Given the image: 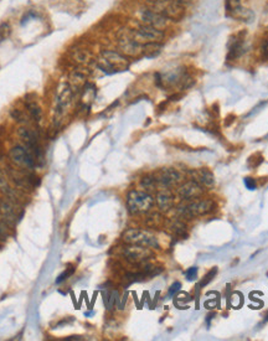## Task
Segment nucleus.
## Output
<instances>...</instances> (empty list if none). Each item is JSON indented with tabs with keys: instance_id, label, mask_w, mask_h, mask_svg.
Returning <instances> with one entry per match:
<instances>
[{
	"instance_id": "nucleus-1",
	"label": "nucleus",
	"mask_w": 268,
	"mask_h": 341,
	"mask_svg": "<svg viewBox=\"0 0 268 341\" xmlns=\"http://www.w3.org/2000/svg\"><path fill=\"white\" fill-rule=\"evenodd\" d=\"M130 60L116 50H103L96 60V66L106 74H113L129 69Z\"/></svg>"
},
{
	"instance_id": "nucleus-2",
	"label": "nucleus",
	"mask_w": 268,
	"mask_h": 341,
	"mask_svg": "<svg viewBox=\"0 0 268 341\" xmlns=\"http://www.w3.org/2000/svg\"><path fill=\"white\" fill-rule=\"evenodd\" d=\"M122 240L127 244L148 247V248H159V242L150 231L141 228H129L122 235Z\"/></svg>"
},
{
	"instance_id": "nucleus-3",
	"label": "nucleus",
	"mask_w": 268,
	"mask_h": 341,
	"mask_svg": "<svg viewBox=\"0 0 268 341\" xmlns=\"http://www.w3.org/2000/svg\"><path fill=\"white\" fill-rule=\"evenodd\" d=\"M154 205V198L146 191L132 190L127 196L128 211L132 215L146 214Z\"/></svg>"
},
{
	"instance_id": "nucleus-4",
	"label": "nucleus",
	"mask_w": 268,
	"mask_h": 341,
	"mask_svg": "<svg viewBox=\"0 0 268 341\" xmlns=\"http://www.w3.org/2000/svg\"><path fill=\"white\" fill-rule=\"evenodd\" d=\"M72 98H73V91L71 90L69 83L60 88L59 95L56 97L55 111H53V124L56 128L61 127L62 121H64L70 106H71Z\"/></svg>"
},
{
	"instance_id": "nucleus-5",
	"label": "nucleus",
	"mask_w": 268,
	"mask_h": 341,
	"mask_svg": "<svg viewBox=\"0 0 268 341\" xmlns=\"http://www.w3.org/2000/svg\"><path fill=\"white\" fill-rule=\"evenodd\" d=\"M137 16H138V20L141 24L149 25V26L163 30V31H165L167 27L170 25V23H171L167 16L160 14L159 11H157L155 9L151 8V6L141 8L138 10V13H137Z\"/></svg>"
},
{
	"instance_id": "nucleus-6",
	"label": "nucleus",
	"mask_w": 268,
	"mask_h": 341,
	"mask_svg": "<svg viewBox=\"0 0 268 341\" xmlns=\"http://www.w3.org/2000/svg\"><path fill=\"white\" fill-rule=\"evenodd\" d=\"M130 34L141 44L162 43L163 40L165 39V31L149 26V25L141 24V23H139L137 29L130 30Z\"/></svg>"
},
{
	"instance_id": "nucleus-7",
	"label": "nucleus",
	"mask_w": 268,
	"mask_h": 341,
	"mask_svg": "<svg viewBox=\"0 0 268 341\" xmlns=\"http://www.w3.org/2000/svg\"><path fill=\"white\" fill-rule=\"evenodd\" d=\"M215 207V202L210 198L206 200H195V201L190 202L186 206L180 207L179 209V214L188 219H193V217L204 216V215L210 214Z\"/></svg>"
},
{
	"instance_id": "nucleus-8",
	"label": "nucleus",
	"mask_w": 268,
	"mask_h": 341,
	"mask_svg": "<svg viewBox=\"0 0 268 341\" xmlns=\"http://www.w3.org/2000/svg\"><path fill=\"white\" fill-rule=\"evenodd\" d=\"M150 6L164 16H167L170 22H179L185 14V6L181 5L176 0H164V1L153 4Z\"/></svg>"
},
{
	"instance_id": "nucleus-9",
	"label": "nucleus",
	"mask_w": 268,
	"mask_h": 341,
	"mask_svg": "<svg viewBox=\"0 0 268 341\" xmlns=\"http://www.w3.org/2000/svg\"><path fill=\"white\" fill-rule=\"evenodd\" d=\"M117 46L118 51L122 52L124 56H127L128 58L138 57V56L142 55V51H143V44L137 41V40L132 36L130 31L122 34L118 37Z\"/></svg>"
},
{
	"instance_id": "nucleus-10",
	"label": "nucleus",
	"mask_w": 268,
	"mask_h": 341,
	"mask_svg": "<svg viewBox=\"0 0 268 341\" xmlns=\"http://www.w3.org/2000/svg\"><path fill=\"white\" fill-rule=\"evenodd\" d=\"M122 256L127 262L132 265H143L148 262L150 257H153V252L150 248L143 246H136V244H128L122 249Z\"/></svg>"
},
{
	"instance_id": "nucleus-11",
	"label": "nucleus",
	"mask_w": 268,
	"mask_h": 341,
	"mask_svg": "<svg viewBox=\"0 0 268 341\" xmlns=\"http://www.w3.org/2000/svg\"><path fill=\"white\" fill-rule=\"evenodd\" d=\"M9 155H10V159L13 160V163H15L19 167L27 168V169H34L35 168L34 155L25 148H23V146H14L10 150V153H9Z\"/></svg>"
},
{
	"instance_id": "nucleus-12",
	"label": "nucleus",
	"mask_w": 268,
	"mask_h": 341,
	"mask_svg": "<svg viewBox=\"0 0 268 341\" xmlns=\"http://www.w3.org/2000/svg\"><path fill=\"white\" fill-rule=\"evenodd\" d=\"M158 185L163 186L164 189L170 188V186H174L179 183L181 180V175L178 170L173 169V168H164V169L160 170L159 172L155 176Z\"/></svg>"
},
{
	"instance_id": "nucleus-13",
	"label": "nucleus",
	"mask_w": 268,
	"mask_h": 341,
	"mask_svg": "<svg viewBox=\"0 0 268 341\" xmlns=\"http://www.w3.org/2000/svg\"><path fill=\"white\" fill-rule=\"evenodd\" d=\"M19 137L24 140L25 143H26V146H29V149H31V151L35 154V156H36L39 160L43 159L41 146L40 144H39L36 134H35L31 129H29V128H20V129H19Z\"/></svg>"
},
{
	"instance_id": "nucleus-14",
	"label": "nucleus",
	"mask_w": 268,
	"mask_h": 341,
	"mask_svg": "<svg viewBox=\"0 0 268 341\" xmlns=\"http://www.w3.org/2000/svg\"><path fill=\"white\" fill-rule=\"evenodd\" d=\"M202 194V189L200 186V184L195 180H190V181H186L185 184L179 188L178 195L180 196V198L183 200H191V198H197L200 197V195Z\"/></svg>"
},
{
	"instance_id": "nucleus-15",
	"label": "nucleus",
	"mask_w": 268,
	"mask_h": 341,
	"mask_svg": "<svg viewBox=\"0 0 268 341\" xmlns=\"http://www.w3.org/2000/svg\"><path fill=\"white\" fill-rule=\"evenodd\" d=\"M0 216L8 225H15L19 219L16 207L9 200H0Z\"/></svg>"
},
{
	"instance_id": "nucleus-16",
	"label": "nucleus",
	"mask_w": 268,
	"mask_h": 341,
	"mask_svg": "<svg viewBox=\"0 0 268 341\" xmlns=\"http://www.w3.org/2000/svg\"><path fill=\"white\" fill-rule=\"evenodd\" d=\"M244 52H246L244 40L241 39V36L232 37V39L230 40V45H228L227 61H235V60H237L239 57H241Z\"/></svg>"
},
{
	"instance_id": "nucleus-17",
	"label": "nucleus",
	"mask_w": 268,
	"mask_h": 341,
	"mask_svg": "<svg viewBox=\"0 0 268 341\" xmlns=\"http://www.w3.org/2000/svg\"><path fill=\"white\" fill-rule=\"evenodd\" d=\"M87 76L88 72L85 71V69H76L70 73L69 86L73 91V93L76 91H82V88L87 83Z\"/></svg>"
},
{
	"instance_id": "nucleus-18",
	"label": "nucleus",
	"mask_w": 268,
	"mask_h": 341,
	"mask_svg": "<svg viewBox=\"0 0 268 341\" xmlns=\"http://www.w3.org/2000/svg\"><path fill=\"white\" fill-rule=\"evenodd\" d=\"M191 175L199 184H202V185L207 186V188H211L215 184V177H214V174L210 171V169L207 168H201V169H197L195 171H191Z\"/></svg>"
},
{
	"instance_id": "nucleus-19",
	"label": "nucleus",
	"mask_w": 268,
	"mask_h": 341,
	"mask_svg": "<svg viewBox=\"0 0 268 341\" xmlns=\"http://www.w3.org/2000/svg\"><path fill=\"white\" fill-rule=\"evenodd\" d=\"M157 205L162 211H168L174 206V196L169 190L159 191L157 195Z\"/></svg>"
},
{
	"instance_id": "nucleus-20",
	"label": "nucleus",
	"mask_w": 268,
	"mask_h": 341,
	"mask_svg": "<svg viewBox=\"0 0 268 341\" xmlns=\"http://www.w3.org/2000/svg\"><path fill=\"white\" fill-rule=\"evenodd\" d=\"M228 13H230V16L237 19V20H241V22H251L253 19L252 11L244 8L241 4L237 6H234V8L231 9H228Z\"/></svg>"
},
{
	"instance_id": "nucleus-21",
	"label": "nucleus",
	"mask_w": 268,
	"mask_h": 341,
	"mask_svg": "<svg viewBox=\"0 0 268 341\" xmlns=\"http://www.w3.org/2000/svg\"><path fill=\"white\" fill-rule=\"evenodd\" d=\"M81 102H82V106L85 107V108H88V107L91 106V103L93 102V99L96 98V95H97V90H96V87L93 85H91V83H86L85 87L82 88V91H81Z\"/></svg>"
},
{
	"instance_id": "nucleus-22",
	"label": "nucleus",
	"mask_w": 268,
	"mask_h": 341,
	"mask_svg": "<svg viewBox=\"0 0 268 341\" xmlns=\"http://www.w3.org/2000/svg\"><path fill=\"white\" fill-rule=\"evenodd\" d=\"M163 44L162 43H146L143 44V51L142 55L146 58H155L162 53Z\"/></svg>"
},
{
	"instance_id": "nucleus-23",
	"label": "nucleus",
	"mask_w": 268,
	"mask_h": 341,
	"mask_svg": "<svg viewBox=\"0 0 268 341\" xmlns=\"http://www.w3.org/2000/svg\"><path fill=\"white\" fill-rule=\"evenodd\" d=\"M27 111H29L30 117L34 119L35 122H41V119H43V111H41L40 106H39L36 102H29V103H27Z\"/></svg>"
},
{
	"instance_id": "nucleus-24",
	"label": "nucleus",
	"mask_w": 268,
	"mask_h": 341,
	"mask_svg": "<svg viewBox=\"0 0 268 341\" xmlns=\"http://www.w3.org/2000/svg\"><path fill=\"white\" fill-rule=\"evenodd\" d=\"M170 230L173 231L178 237H183L186 238L188 237V232H186V226L185 223L179 221V219H175L173 222L170 223Z\"/></svg>"
},
{
	"instance_id": "nucleus-25",
	"label": "nucleus",
	"mask_w": 268,
	"mask_h": 341,
	"mask_svg": "<svg viewBox=\"0 0 268 341\" xmlns=\"http://www.w3.org/2000/svg\"><path fill=\"white\" fill-rule=\"evenodd\" d=\"M72 58H73L74 61L77 62V64L83 65V64H87V62L90 61L91 55L87 50H82V49H80V50H76L73 53H72Z\"/></svg>"
},
{
	"instance_id": "nucleus-26",
	"label": "nucleus",
	"mask_w": 268,
	"mask_h": 341,
	"mask_svg": "<svg viewBox=\"0 0 268 341\" xmlns=\"http://www.w3.org/2000/svg\"><path fill=\"white\" fill-rule=\"evenodd\" d=\"M158 183L155 180V176H151V175H148V176H144L141 181V186L146 191H151L154 190L157 188Z\"/></svg>"
},
{
	"instance_id": "nucleus-27",
	"label": "nucleus",
	"mask_w": 268,
	"mask_h": 341,
	"mask_svg": "<svg viewBox=\"0 0 268 341\" xmlns=\"http://www.w3.org/2000/svg\"><path fill=\"white\" fill-rule=\"evenodd\" d=\"M0 190L3 191L4 194H6V195H8L10 198L14 197V191L11 190V188L9 186V184H8V181H6L5 175H4L1 171H0Z\"/></svg>"
},
{
	"instance_id": "nucleus-28",
	"label": "nucleus",
	"mask_w": 268,
	"mask_h": 341,
	"mask_svg": "<svg viewBox=\"0 0 268 341\" xmlns=\"http://www.w3.org/2000/svg\"><path fill=\"white\" fill-rule=\"evenodd\" d=\"M11 34V25L9 23H1L0 24V43H3L9 39Z\"/></svg>"
},
{
	"instance_id": "nucleus-29",
	"label": "nucleus",
	"mask_w": 268,
	"mask_h": 341,
	"mask_svg": "<svg viewBox=\"0 0 268 341\" xmlns=\"http://www.w3.org/2000/svg\"><path fill=\"white\" fill-rule=\"evenodd\" d=\"M216 273H218V268H216V267H214L213 269L210 270V272L207 273V274L205 275L204 278H202V279H201V282H200V283H199V286H197V288H202V287L207 286V284H209L210 282H211V280L214 279V277H215V275H216Z\"/></svg>"
},
{
	"instance_id": "nucleus-30",
	"label": "nucleus",
	"mask_w": 268,
	"mask_h": 341,
	"mask_svg": "<svg viewBox=\"0 0 268 341\" xmlns=\"http://www.w3.org/2000/svg\"><path fill=\"white\" fill-rule=\"evenodd\" d=\"M262 162H263V156L261 155V154H253L252 156H250L248 158V162H247V164H248V167L250 168H257L258 165H261L262 164Z\"/></svg>"
},
{
	"instance_id": "nucleus-31",
	"label": "nucleus",
	"mask_w": 268,
	"mask_h": 341,
	"mask_svg": "<svg viewBox=\"0 0 268 341\" xmlns=\"http://www.w3.org/2000/svg\"><path fill=\"white\" fill-rule=\"evenodd\" d=\"M9 232H8V227H6V222L0 219V240H6L8 237Z\"/></svg>"
},
{
	"instance_id": "nucleus-32",
	"label": "nucleus",
	"mask_w": 268,
	"mask_h": 341,
	"mask_svg": "<svg viewBox=\"0 0 268 341\" xmlns=\"http://www.w3.org/2000/svg\"><path fill=\"white\" fill-rule=\"evenodd\" d=\"M185 277L188 280H195L197 277V267L189 268L185 272Z\"/></svg>"
},
{
	"instance_id": "nucleus-33",
	"label": "nucleus",
	"mask_w": 268,
	"mask_h": 341,
	"mask_svg": "<svg viewBox=\"0 0 268 341\" xmlns=\"http://www.w3.org/2000/svg\"><path fill=\"white\" fill-rule=\"evenodd\" d=\"M180 288H181L180 282H175V283H173V284H171V286H170L169 291H168V295L174 296L176 293H178L179 291H180Z\"/></svg>"
},
{
	"instance_id": "nucleus-34",
	"label": "nucleus",
	"mask_w": 268,
	"mask_h": 341,
	"mask_svg": "<svg viewBox=\"0 0 268 341\" xmlns=\"http://www.w3.org/2000/svg\"><path fill=\"white\" fill-rule=\"evenodd\" d=\"M244 185L248 190H256V188H257V184L252 177H244Z\"/></svg>"
},
{
	"instance_id": "nucleus-35",
	"label": "nucleus",
	"mask_w": 268,
	"mask_h": 341,
	"mask_svg": "<svg viewBox=\"0 0 268 341\" xmlns=\"http://www.w3.org/2000/svg\"><path fill=\"white\" fill-rule=\"evenodd\" d=\"M73 270H74V269H73V268H72L71 270H65L64 273H61V274H60L59 277H57V279H56V284L62 283V282H64V280L66 279V278H69L70 275H71L72 273H73Z\"/></svg>"
},
{
	"instance_id": "nucleus-36",
	"label": "nucleus",
	"mask_w": 268,
	"mask_h": 341,
	"mask_svg": "<svg viewBox=\"0 0 268 341\" xmlns=\"http://www.w3.org/2000/svg\"><path fill=\"white\" fill-rule=\"evenodd\" d=\"M262 56H263V58L268 60V41H267V43L263 44V46H262Z\"/></svg>"
},
{
	"instance_id": "nucleus-37",
	"label": "nucleus",
	"mask_w": 268,
	"mask_h": 341,
	"mask_svg": "<svg viewBox=\"0 0 268 341\" xmlns=\"http://www.w3.org/2000/svg\"><path fill=\"white\" fill-rule=\"evenodd\" d=\"M150 5H153V4H157V3H160V1H164V0H146Z\"/></svg>"
},
{
	"instance_id": "nucleus-38",
	"label": "nucleus",
	"mask_w": 268,
	"mask_h": 341,
	"mask_svg": "<svg viewBox=\"0 0 268 341\" xmlns=\"http://www.w3.org/2000/svg\"><path fill=\"white\" fill-rule=\"evenodd\" d=\"M81 336H70V338H67V340H81Z\"/></svg>"
},
{
	"instance_id": "nucleus-39",
	"label": "nucleus",
	"mask_w": 268,
	"mask_h": 341,
	"mask_svg": "<svg viewBox=\"0 0 268 341\" xmlns=\"http://www.w3.org/2000/svg\"><path fill=\"white\" fill-rule=\"evenodd\" d=\"M266 320H267V321H268V315H267V319H266Z\"/></svg>"
}]
</instances>
